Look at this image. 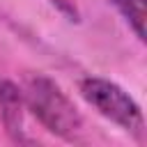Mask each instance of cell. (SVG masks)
Instances as JSON below:
<instances>
[{
  "label": "cell",
  "instance_id": "cell-3",
  "mask_svg": "<svg viewBox=\"0 0 147 147\" xmlns=\"http://www.w3.org/2000/svg\"><path fill=\"white\" fill-rule=\"evenodd\" d=\"M23 110H25V101H23V92L18 90V85L11 80H0V119H2V126L9 140L18 145L30 142V138L25 136Z\"/></svg>",
  "mask_w": 147,
  "mask_h": 147
},
{
  "label": "cell",
  "instance_id": "cell-2",
  "mask_svg": "<svg viewBox=\"0 0 147 147\" xmlns=\"http://www.w3.org/2000/svg\"><path fill=\"white\" fill-rule=\"evenodd\" d=\"M78 92L101 117L110 119L126 133L142 140V136H145L142 110L136 103V99L126 90H122L117 83L101 78V76H87V78H80Z\"/></svg>",
  "mask_w": 147,
  "mask_h": 147
},
{
  "label": "cell",
  "instance_id": "cell-1",
  "mask_svg": "<svg viewBox=\"0 0 147 147\" xmlns=\"http://www.w3.org/2000/svg\"><path fill=\"white\" fill-rule=\"evenodd\" d=\"M23 101L25 108L39 119V124L53 136L71 142L80 138L83 115L53 78L44 74L28 76L23 87Z\"/></svg>",
  "mask_w": 147,
  "mask_h": 147
},
{
  "label": "cell",
  "instance_id": "cell-4",
  "mask_svg": "<svg viewBox=\"0 0 147 147\" xmlns=\"http://www.w3.org/2000/svg\"><path fill=\"white\" fill-rule=\"evenodd\" d=\"M110 5L117 9L138 41L145 44V0H110Z\"/></svg>",
  "mask_w": 147,
  "mask_h": 147
}]
</instances>
